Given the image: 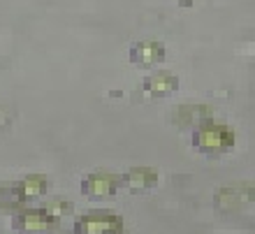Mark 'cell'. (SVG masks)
Returning <instances> with one entry per match:
<instances>
[{
  "instance_id": "1",
  "label": "cell",
  "mask_w": 255,
  "mask_h": 234,
  "mask_svg": "<svg viewBox=\"0 0 255 234\" xmlns=\"http://www.w3.org/2000/svg\"><path fill=\"white\" fill-rule=\"evenodd\" d=\"M121 218L116 214H86L77 223V234H116Z\"/></svg>"
},
{
  "instance_id": "2",
  "label": "cell",
  "mask_w": 255,
  "mask_h": 234,
  "mask_svg": "<svg viewBox=\"0 0 255 234\" xmlns=\"http://www.w3.org/2000/svg\"><path fill=\"white\" fill-rule=\"evenodd\" d=\"M195 144L202 151H225L232 146V132L223 125H204L200 132L195 134Z\"/></svg>"
},
{
  "instance_id": "3",
  "label": "cell",
  "mask_w": 255,
  "mask_h": 234,
  "mask_svg": "<svg viewBox=\"0 0 255 234\" xmlns=\"http://www.w3.org/2000/svg\"><path fill=\"white\" fill-rule=\"evenodd\" d=\"M130 58L139 65H155L165 58V49H162L160 42H139L132 47V54Z\"/></svg>"
},
{
  "instance_id": "4",
  "label": "cell",
  "mask_w": 255,
  "mask_h": 234,
  "mask_svg": "<svg viewBox=\"0 0 255 234\" xmlns=\"http://www.w3.org/2000/svg\"><path fill=\"white\" fill-rule=\"evenodd\" d=\"M54 218H56L54 211H49V209H37V211H26V214H21L14 225L19 230H44L54 223Z\"/></svg>"
},
{
  "instance_id": "5",
  "label": "cell",
  "mask_w": 255,
  "mask_h": 234,
  "mask_svg": "<svg viewBox=\"0 0 255 234\" xmlns=\"http://www.w3.org/2000/svg\"><path fill=\"white\" fill-rule=\"evenodd\" d=\"M116 190V179L114 176H88V181L84 183V193L93 195V197H107Z\"/></svg>"
},
{
  "instance_id": "6",
  "label": "cell",
  "mask_w": 255,
  "mask_h": 234,
  "mask_svg": "<svg viewBox=\"0 0 255 234\" xmlns=\"http://www.w3.org/2000/svg\"><path fill=\"white\" fill-rule=\"evenodd\" d=\"M176 88V79L169 77V74H155L151 79H146V91L148 93H155V95H162V93H169Z\"/></svg>"
}]
</instances>
